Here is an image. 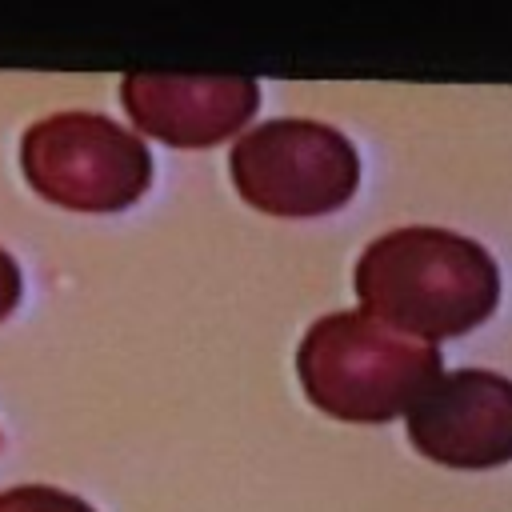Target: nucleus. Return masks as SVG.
<instances>
[{"mask_svg":"<svg viewBox=\"0 0 512 512\" xmlns=\"http://www.w3.org/2000/svg\"><path fill=\"white\" fill-rule=\"evenodd\" d=\"M352 280L360 312L424 344L480 328L500 300L496 260L476 240L428 224L376 236Z\"/></svg>","mask_w":512,"mask_h":512,"instance_id":"1","label":"nucleus"},{"mask_svg":"<svg viewBox=\"0 0 512 512\" xmlns=\"http://www.w3.org/2000/svg\"><path fill=\"white\" fill-rule=\"evenodd\" d=\"M296 372L320 412L348 424H384L440 380L444 360L436 344L400 336L368 312H328L304 332Z\"/></svg>","mask_w":512,"mask_h":512,"instance_id":"2","label":"nucleus"},{"mask_svg":"<svg viewBox=\"0 0 512 512\" xmlns=\"http://www.w3.org/2000/svg\"><path fill=\"white\" fill-rule=\"evenodd\" d=\"M28 184L72 212H120L152 184V156L140 136L100 112H56L20 140Z\"/></svg>","mask_w":512,"mask_h":512,"instance_id":"3","label":"nucleus"},{"mask_svg":"<svg viewBox=\"0 0 512 512\" xmlns=\"http://www.w3.org/2000/svg\"><path fill=\"white\" fill-rule=\"evenodd\" d=\"M236 192L268 216H328L360 184V160L344 132L320 120H268L232 144Z\"/></svg>","mask_w":512,"mask_h":512,"instance_id":"4","label":"nucleus"},{"mask_svg":"<svg viewBox=\"0 0 512 512\" xmlns=\"http://www.w3.org/2000/svg\"><path fill=\"white\" fill-rule=\"evenodd\" d=\"M408 440L444 468L484 472L512 460V380L488 368L440 372L408 408Z\"/></svg>","mask_w":512,"mask_h":512,"instance_id":"5","label":"nucleus"},{"mask_svg":"<svg viewBox=\"0 0 512 512\" xmlns=\"http://www.w3.org/2000/svg\"><path fill=\"white\" fill-rule=\"evenodd\" d=\"M124 108L136 128L172 148H208L244 128L260 104L256 80L248 76H164L128 72L120 84Z\"/></svg>","mask_w":512,"mask_h":512,"instance_id":"6","label":"nucleus"},{"mask_svg":"<svg viewBox=\"0 0 512 512\" xmlns=\"http://www.w3.org/2000/svg\"><path fill=\"white\" fill-rule=\"evenodd\" d=\"M0 512H96V508L52 484H16L0 492Z\"/></svg>","mask_w":512,"mask_h":512,"instance_id":"7","label":"nucleus"},{"mask_svg":"<svg viewBox=\"0 0 512 512\" xmlns=\"http://www.w3.org/2000/svg\"><path fill=\"white\" fill-rule=\"evenodd\" d=\"M20 304V268L16 260L0 248V320Z\"/></svg>","mask_w":512,"mask_h":512,"instance_id":"8","label":"nucleus"}]
</instances>
